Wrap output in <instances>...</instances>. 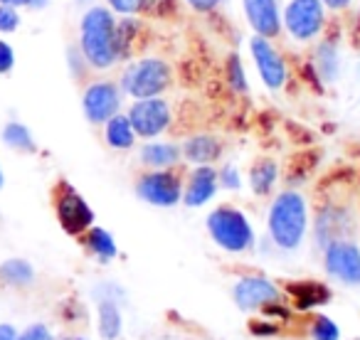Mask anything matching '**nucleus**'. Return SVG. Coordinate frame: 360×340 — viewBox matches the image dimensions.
Here are the masks:
<instances>
[{
    "label": "nucleus",
    "mask_w": 360,
    "mask_h": 340,
    "mask_svg": "<svg viewBox=\"0 0 360 340\" xmlns=\"http://www.w3.org/2000/svg\"><path fill=\"white\" fill-rule=\"evenodd\" d=\"M82 55L96 70H109L119 62V45H116V20L111 11L96 6L89 8L82 18Z\"/></svg>",
    "instance_id": "nucleus-1"
},
{
    "label": "nucleus",
    "mask_w": 360,
    "mask_h": 340,
    "mask_svg": "<svg viewBox=\"0 0 360 340\" xmlns=\"http://www.w3.org/2000/svg\"><path fill=\"white\" fill-rule=\"evenodd\" d=\"M309 215H306V200L294 190H286L271 202L269 210V235L281 249H296L304 242Z\"/></svg>",
    "instance_id": "nucleus-2"
},
{
    "label": "nucleus",
    "mask_w": 360,
    "mask_h": 340,
    "mask_svg": "<svg viewBox=\"0 0 360 340\" xmlns=\"http://www.w3.org/2000/svg\"><path fill=\"white\" fill-rule=\"evenodd\" d=\"M207 232L215 240L217 247L225 251H247L255 244V232L252 225L240 210L235 207H217L207 217Z\"/></svg>",
    "instance_id": "nucleus-3"
},
{
    "label": "nucleus",
    "mask_w": 360,
    "mask_h": 340,
    "mask_svg": "<svg viewBox=\"0 0 360 340\" xmlns=\"http://www.w3.org/2000/svg\"><path fill=\"white\" fill-rule=\"evenodd\" d=\"M170 67L158 57H148V60L134 62L126 67L124 77H121V89L131 94L134 99H148V96H158L170 86Z\"/></svg>",
    "instance_id": "nucleus-4"
},
{
    "label": "nucleus",
    "mask_w": 360,
    "mask_h": 340,
    "mask_svg": "<svg viewBox=\"0 0 360 340\" xmlns=\"http://www.w3.org/2000/svg\"><path fill=\"white\" fill-rule=\"evenodd\" d=\"M284 25L294 40H314L326 25L323 3L321 0H291L284 13Z\"/></svg>",
    "instance_id": "nucleus-5"
},
{
    "label": "nucleus",
    "mask_w": 360,
    "mask_h": 340,
    "mask_svg": "<svg viewBox=\"0 0 360 340\" xmlns=\"http://www.w3.org/2000/svg\"><path fill=\"white\" fill-rule=\"evenodd\" d=\"M326 271L335 281L360 286V249L348 240H333L326 244Z\"/></svg>",
    "instance_id": "nucleus-6"
},
{
    "label": "nucleus",
    "mask_w": 360,
    "mask_h": 340,
    "mask_svg": "<svg viewBox=\"0 0 360 340\" xmlns=\"http://www.w3.org/2000/svg\"><path fill=\"white\" fill-rule=\"evenodd\" d=\"M129 121L134 126L136 136L141 138H153L160 136L170 126V106L160 96L139 99L129 111Z\"/></svg>",
    "instance_id": "nucleus-7"
},
{
    "label": "nucleus",
    "mask_w": 360,
    "mask_h": 340,
    "mask_svg": "<svg viewBox=\"0 0 360 340\" xmlns=\"http://www.w3.org/2000/svg\"><path fill=\"white\" fill-rule=\"evenodd\" d=\"M136 192L141 200L158 207H173L183 200V185L170 170H155V173L143 176L136 185Z\"/></svg>",
    "instance_id": "nucleus-8"
},
{
    "label": "nucleus",
    "mask_w": 360,
    "mask_h": 340,
    "mask_svg": "<svg viewBox=\"0 0 360 340\" xmlns=\"http://www.w3.org/2000/svg\"><path fill=\"white\" fill-rule=\"evenodd\" d=\"M121 91L114 81H96L84 91V114L91 124H106L119 114Z\"/></svg>",
    "instance_id": "nucleus-9"
},
{
    "label": "nucleus",
    "mask_w": 360,
    "mask_h": 340,
    "mask_svg": "<svg viewBox=\"0 0 360 340\" xmlns=\"http://www.w3.org/2000/svg\"><path fill=\"white\" fill-rule=\"evenodd\" d=\"M235 303L242 310H255V308H266V306L279 301V289L271 284L264 276H245L235 284Z\"/></svg>",
    "instance_id": "nucleus-10"
},
{
    "label": "nucleus",
    "mask_w": 360,
    "mask_h": 340,
    "mask_svg": "<svg viewBox=\"0 0 360 340\" xmlns=\"http://www.w3.org/2000/svg\"><path fill=\"white\" fill-rule=\"evenodd\" d=\"M57 217L60 225L65 227L70 235H79V232L89 230L94 222V212L86 205V200L82 195H77L72 188H65V192L57 200Z\"/></svg>",
    "instance_id": "nucleus-11"
},
{
    "label": "nucleus",
    "mask_w": 360,
    "mask_h": 340,
    "mask_svg": "<svg viewBox=\"0 0 360 340\" xmlns=\"http://www.w3.org/2000/svg\"><path fill=\"white\" fill-rule=\"evenodd\" d=\"M250 47H252V57H255L257 70H259L264 84L269 86V89H281L286 81V65H284V60H281V55L271 47V42L266 40V37H259V35L252 40Z\"/></svg>",
    "instance_id": "nucleus-12"
},
{
    "label": "nucleus",
    "mask_w": 360,
    "mask_h": 340,
    "mask_svg": "<svg viewBox=\"0 0 360 340\" xmlns=\"http://www.w3.org/2000/svg\"><path fill=\"white\" fill-rule=\"evenodd\" d=\"M250 25L259 37H276L281 32V15L276 0H242Z\"/></svg>",
    "instance_id": "nucleus-13"
},
{
    "label": "nucleus",
    "mask_w": 360,
    "mask_h": 340,
    "mask_svg": "<svg viewBox=\"0 0 360 340\" xmlns=\"http://www.w3.org/2000/svg\"><path fill=\"white\" fill-rule=\"evenodd\" d=\"M215 192H217V173L210 165H200L191 176V181H188L183 202H186L188 207H200V205H205L207 200H212Z\"/></svg>",
    "instance_id": "nucleus-14"
},
{
    "label": "nucleus",
    "mask_w": 360,
    "mask_h": 340,
    "mask_svg": "<svg viewBox=\"0 0 360 340\" xmlns=\"http://www.w3.org/2000/svg\"><path fill=\"white\" fill-rule=\"evenodd\" d=\"M180 150H183V155L191 163L210 165L222 155V143L217 138H212V136H193L191 140H186V145Z\"/></svg>",
    "instance_id": "nucleus-15"
},
{
    "label": "nucleus",
    "mask_w": 360,
    "mask_h": 340,
    "mask_svg": "<svg viewBox=\"0 0 360 340\" xmlns=\"http://www.w3.org/2000/svg\"><path fill=\"white\" fill-rule=\"evenodd\" d=\"M289 294L294 299L296 308L309 310L314 306H321L328 301V289L323 284H316V281H299V284H289Z\"/></svg>",
    "instance_id": "nucleus-16"
},
{
    "label": "nucleus",
    "mask_w": 360,
    "mask_h": 340,
    "mask_svg": "<svg viewBox=\"0 0 360 340\" xmlns=\"http://www.w3.org/2000/svg\"><path fill=\"white\" fill-rule=\"evenodd\" d=\"M180 153H183V150L173 143H148L141 148V160H143L146 165H150V168L165 170L178 163Z\"/></svg>",
    "instance_id": "nucleus-17"
},
{
    "label": "nucleus",
    "mask_w": 360,
    "mask_h": 340,
    "mask_svg": "<svg viewBox=\"0 0 360 340\" xmlns=\"http://www.w3.org/2000/svg\"><path fill=\"white\" fill-rule=\"evenodd\" d=\"M106 140H109L111 148H119V150H126L134 145L136 131H134V126H131L129 116L116 114L106 121Z\"/></svg>",
    "instance_id": "nucleus-18"
},
{
    "label": "nucleus",
    "mask_w": 360,
    "mask_h": 340,
    "mask_svg": "<svg viewBox=\"0 0 360 340\" xmlns=\"http://www.w3.org/2000/svg\"><path fill=\"white\" fill-rule=\"evenodd\" d=\"M121 310L114 299H104L99 303V333L104 340H116L121 335Z\"/></svg>",
    "instance_id": "nucleus-19"
},
{
    "label": "nucleus",
    "mask_w": 360,
    "mask_h": 340,
    "mask_svg": "<svg viewBox=\"0 0 360 340\" xmlns=\"http://www.w3.org/2000/svg\"><path fill=\"white\" fill-rule=\"evenodd\" d=\"M276 176H279V168H276L274 160H257L250 170V185L257 195H266V192L274 188Z\"/></svg>",
    "instance_id": "nucleus-20"
},
{
    "label": "nucleus",
    "mask_w": 360,
    "mask_h": 340,
    "mask_svg": "<svg viewBox=\"0 0 360 340\" xmlns=\"http://www.w3.org/2000/svg\"><path fill=\"white\" fill-rule=\"evenodd\" d=\"M86 247H89V249L94 251L101 261H109V259H114V256H116L114 237H111L106 230H101V227L89 230V235H86Z\"/></svg>",
    "instance_id": "nucleus-21"
},
{
    "label": "nucleus",
    "mask_w": 360,
    "mask_h": 340,
    "mask_svg": "<svg viewBox=\"0 0 360 340\" xmlns=\"http://www.w3.org/2000/svg\"><path fill=\"white\" fill-rule=\"evenodd\" d=\"M32 266L25 259H8L6 264L0 266V279L8 281L13 286H25L32 281Z\"/></svg>",
    "instance_id": "nucleus-22"
},
{
    "label": "nucleus",
    "mask_w": 360,
    "mask_h": 340,
    "mask_svg": "<svg viewBox=\"0 0 360 340\" xmlns=\"http://www.w3.org/2000/svg\"><path fill=\"white\" fill-rule=\"evenodd\" d=\"M316 65L326 81H333L338 77V50L330 42H321L316 50Z\"/></svg>",
    "instance_id": "nucleus-23"
},
{
    "label": "nucleus",
    "mask_w": 360,
    "mask_h": 340,
    "mask_svg": "<svg viewBox=\"0 0 360 340\" xmlns=\"http://www.w3.org/2000/svg\"><path fill=\"white\" fill-rule=\"evenodd\" d=\"M3 140H6L11 148H18V150H35V140H32V133L27 131V126L22 124H8L6 131H3Z\"/></svg>",
    "instance_id": "nucleus-24"
},
{
    "label": "nucleus",
    "mask_w": 360,
    "mask_h": 340,
    "mask_svg": "<svg viewBox=\"0 0 360 340\" xmlns=\"http://www.w3.org/2000/svg\"><path fill=\"white\" fill-rule=\"evenodd\" d=\"M311 338L314 340H340V330L328 315H319L311 325Z\"/></svg>",
    "instance_id": "nucleus-25"
},
{
    "label": "nucleus",
    "mask_w": 360,
    "mask_h": 340,
    "mask_svg": "<svg viewBox=\"0 0 360 340\" xmlns=\"http://www.w3.org/2000/svg\"><path fill=\"white\" fill-rule=\"evenodd\" d=\"M227 81L232 84V89L247 91V77H245V70H242L240 57L237 55H232L230 62H227Z\"/></svg>",
    "instance_id": "nucleus-26"
},
{
    "label": "nucleus",
    "mask_w": 360,
    "mask_h": 340,
    "mask_svg": "<svg viewBox=\"0 0 360 340\" xmlns=\"http://www.w3.org/2000/svg\"><path fill=\"white\" fill-rule=\"evenodd\" d=\"M20 25V15L15 13V8L0 6V32H13Z\"/></svg>",
    "instance_id": "nucleus-27"
},
{
    "label": "nucleus",
    "mask_w": 360,
    "mask_h": 340,
    "mask_svg": "<svg viewBox=\"0 0 360 340\" xmlns=\"http://www.w3.org/2000/svg\"><path fill=\"white\" fill-rule=\"evenodd\" d=\"M143 3L146 0H109L111 11L124 13V15H134V13L143 11Z\"/></svg>",
    "instance_id": "nucleus-28"
},
{
    "label": "nucleus",
    "mask_w": 360,
    "mask_h": 340,
    "mask_svg": "<svg viewBox=\"0 0 360 340\" xmlns=\"http://www.w3.org/2000/svg\"><path fill=\"white\" fill-rule=\"evenodd\" d=\"M13 65H15V55H13V47L8 45V42L0 40V74L11 72Z\"/></svg>",
    "instance_id": "nucleus-29"
},
{
    "label": "nucleus",
    "mask_w": 360,
    "mask_h": 340,
    "mask_svg": "<svg viewBox=\"0 0 360 340\" xmlns=\"http://www.w3.org/2000/svg\"><path fill=\"white\" fill-rule=\"evenodd\" d=\"M217 178H220L222 185L230 188V190H237V188H240V173H237L235 165H227V168L222 170V173Z\"/></svg>",
    "instance_id": "nucleus-30"
},
{
    "label": "nucleus",
    "mask_w": 360,
    "mask_h": 340,
    "mask_svg": "<svg viewBox=\"0 0 360 340\" xmlns=\"http://www.w3.org/2000/svg\"><path fill=\"white\" fill-rule=\"evenodd\" d=\"M15 340H52L50 330L45 328V325H32V328H27L25 333L20 335V338Z\"/></svg>",
    "instance_id": "nucleus-31"
},
{
    "label": "nucleus",
    "mask_w": 360,
    "mask_h": 340,
    "mask_svg": "<svg viewBox=\"0 0 360 340\" xmlns=\"http://www.w3.org/2000/svg\"><path fill=\"white\" fill-rule=\"evenodd\" d=\"M188 6L195 8V11L205 13V11H212V8H217L222 3V0H186Z\"/></svg>",
    "instance_id": "nucleus-32"
},
{
    "label": "nucleus",
    "mask_w": 360,
    "mask_h": 340,
    "mask_svg": "<svg viewBox=\"0 0 360 340\" xmlns=\"http://www.w3.org/2000/svg\"><path fill=\"white\" fill-rule=\"evenodd\" d=\"M323 8H330V11H343V8L350 6V0H321Z\"/></svg>",
    "instance_id": "nucleus-33"
},
{
    "label": "nucleus",
    "mask_w": 360,
    "mask_h": 340,
    "mask_svg": "<svg viewBox=\"0 0 360 340\" xmlns=\"http://www.w3.org/2000/svg\"><path fill=\"white\" fill-rule=\"evenodd\" d=\"M15 328L13 325H0V340H15Z\"/></svg>",
    "instance_id": "nucleus-34"
},
{
    "label": "nucleus",
    "mask_w": 360,
    "mask_h": 340,
    "mask_svg": "<svg viewBox=\"0 0 360 340\" xmlns=\"http://www.w3.org/2000/svg\"><path fill=\"white\" fill-rule=\"evenodd\" d=\"M3 6H8V8H20V6H27L30 0H0Z\"/></svg>",
    "instance_id": "nucleus-35"
},
{
    "label": "nucleus",
    "mask_w": 360,
    "mask_h": 340,
    "mask_svg": "<svg viewBox=\"0 0 360 340\" xmlns=\"http://www.w3.org/2000/svg\"><path fill=\"white\" fill-rule=\"evenodd\" d=\"M45 3H47V0H30V3H27V6H35V8H42V6H45Z\"/></svg>",
    "instance_id": "nucleus-36"
},
{
    "label": "nucleus",
    "mask_w": 360,
    "mask_h": 340,
    "mask_svg": "<svg viewBox=\"0 0 360 340\" xmlns=\"http://www.w3.org/2000/svg\"><path fill=\"white\" fill-rule=\"evenodd\" d=\"M0 188H3V173H0Z\"/></svg>",
    "instance_id": "nucleus-37"
},
{
    "label": "nucleus",
    "mask_w": 360,
    "mask_h": 340,
    "mask_svg": "<svg viewBox=\"0 0 360 340\" xmlns=\"http://www.w3.org/2000/svg\"><path fill=\"white\" fill-rule=\"evenodd\" d=\"M70 340H82V338H70Z\"/></svg>",
    "instance_id": "nucleus-38"
}]
</instances>
